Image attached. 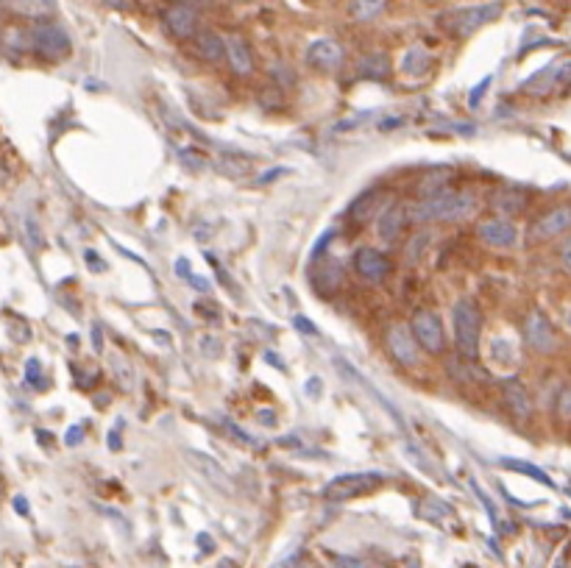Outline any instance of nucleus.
<instances>
[{
  "instance_id": "nucleus-1",
  "label": "nucleus",
  "mask_w": 571,
  "mask_h": 568,
  "mask_svg": "<svg viewBox=\"0 0 571 568\" xmlns=\"http://www.w3.org/2000/svg\"><path fill=\"white\" fill-rule=\"evenodd\" d=\"M476 207V198L471 193H454V190H438L426 198H421L410 218L418 223H438V220H460Z\"/></svg>"
},
{
  "instance_id": "nucleus-2",
  "label": "nucleus",
  "mask_w": 571,
  "mask_h": 568,
  "mask_svg": "<svg viewBox=\"0 0 571 568\" xmlns=\"http://www.w3.org/2000/svg\"><path fill=\"white\" fill-rule=\"evenodd\" d=\"M451 326L457 351L474 362L479 357V337H483V312L471 299H457L451 307Z\"/></svg>"
},
{
  "instance_id": "nucleus-3",
  "label": "nucleus",
  "mask_w": 571,
  "mask_h": 568,
  "mask_svg": "<svg viewBox=\"0 0 571 568\" xmlns=\"http://www.w3.org/2000/svg\"><path fill=\"white\" fill-rule=\"evenodd\" d=\"M501 9L505 6H501L499 0H491V4H476V6H463V9H454L446 17H441V26L457 37H468L483 26H488V22L499 20Z\"/></svg>"
},
{
  "instance_id": "nucleus-4",
  "label": "nucleus",
  "mask_w": 571,
  "mask_h": 568,
  "mask_svg": "<svg viewBox=\"0 0 571 568\" xmlns=\"http://www.w3.org/2000/svg\"><path fill=\"white\" fill-rule=\"evenodd\" d=\"M385 482V473L379 471H357V473H340L324 488L327 502H349L365 493H374Z\"/></svg>"
},
{
  "instance_id": "nucleus-5",
  "label": "nucleus",
  "mask_w": 571,
  "mask_h": 568,
  "mask_svg": "<svg viewBox=\"0 0 571 568\" xmlns=\"http://www.w3.org/2000/svg\"><path fill=\"white\" fill-rule=\"evenodd\" d=\"M566 84H571V59H560L546 64L543 70H538L535 76H530L527 81L521 84V93L535 95V98H546L563 89Z\"/></svg>"
},
{
  "instance_id": "nucleus-6",
  "label": "nucleus",
  "mask_w": 571,
  "mask_h": 568,
  "mask_svg": "<svg viewBox=\"0 0 571 568\" xmlns=\"http://www.w3.org/2000/svg\"><path fill=\"white\" fill-rule=\"evenodd\" d=\"M410 329H413L418 346L429 354H443L449 340H446V329L443 321L432 312V309H416L413 312V321H410Z\"/></svg>"
},
{
  "instance_id": "nucleus-7",
  "label": "nucleus",
  "mask_w": 571,
  "mask_h": 568,
  "mask_svg": "<svg viewBox=\"0 0 571 568\" xmlns=\"http://www.w3.org/2000/svg\"><path fill=\"white\" fill-rule=\"evenodd\" d=\"M31 45H34V51L45 59H67L73 51V45H70V37H67V31L62 26H54V22H42V26L34 29L31 34Z\"/></svg>"
},
{
  "instance_id": "nucleus-8",
  "label": "nucleus",
  "mask_w": 571,
  "mask_h": 568,
  "mask_svg": "<svg viewBox=\"0 0 571 568\" xmlns=\"http://www.w3.org/2000/svg\"><path fill=\"white\" fill-rule=\"evenodd\" d=\"M524 340H527V346L538 354H552L558 349V332L550 317L538 309H533L527 315V321H524Z\"/></svg>"
},
{
  "instance_id": "nucleus-9",
  "label": "nucleus",
  "mask_w": 571,
  "mask_h": 568,
  "mask_svg": "<svg viewBox=\"0 0 571 568\" xmlns=\"http://www.w3.org/2000/svg\"><path fill=\"white\" fill-rule=\"evenodd\" d=\"M385 343H387V351H391V357L399 362L401 368H416L418 366V340L413 334V329L407 326H391L385 334Z\"/></svg>"
},
{
  "instance_id": "nucleus-10",
  "label": "nucleus",
  "mask_w": 571,
  "mask_h": 568,
  "mask_svg": "<svg viewBox=\"0 0 571 568\" xmlns=\"http://www.w3.org/2000/svg\"><path fill=\"white\" fill-rule=\"evenodd\" d=\"M185 457H187V463L193 465V471L201 476L203 482H210L212 488L223 490L226 496H232V493H235L232 476H228V471H226L218 460H212L210 454H203V451H187Z\"/></svg>"
},
{
  "instance_id": "nucleus-11",
  "label": "nucleus",
  "mask_w": 571,
  "mask_h": 568,
  "mask_svg": "<svg viewBox=\"0 0 571 568\" xmlns=\"http://www.w3.org/2000/svg\"><path fill=\"white\" fill-rule=\"evenodd\" d=\"M343 62H346V54L335 39H315L307 48V64L321 73H337Z\"/></svg>"
},
{
  "instance_id": "nucleus-12",
  "label": "nucleus",
  "mask_w": 571,
  "mask_h": 568,
  "mask_svg": "<svg viewBox=\"0 0 571 568\" xmlns=\"http://www.w3.org/2000/svg\"><path fill=\"white\" fill-rule=\"evenodd\" d=\"M354 270L365 282H385L391 276L393 262L387 259V254L377 251V248H360L354 254Z\"/></svg>"
},
{
  "instance_id": "nucleus-13",
  "label": "nucleus",
  "mask_w": 571,
  "mask_h": 568,
  "mask_svg": "<svg viewBox=\"0 0 571 568\" xmlns=\"http://www.w3.org/2000/svg\"><path fill=\"white\" fill-rule=\"evenodd\" d=\"M162 26L176 39H190L198 29V14L187 4H173L162 12Z\"/></svg>"
},
{
  "instance_id": "nucleus-14",
  "label": "nucleus",
  "mask_w": 571,
  "mask_h": 568,
  "mask_svg": "<svg viewBox=\"0 0 571 568\" xmlns=\"http://www.w3.org/2000/svg\"><path fill=\"white\" fill-rule=\"evenodd\" d=\"M476 237L493 248H513L518 240V229L505 218H491L476 226Z\"/></svg>"
},
{
  "instance_id": "nucleus-15",
  "label": "nucleus",
  "mask_w": 571,
  "mask_h": 568,
  "mask_svg": "<svg viewBox=\"0 0 571 568\" xmlns=\"http://www.w3.org/2000/svg\"><path fill=\"white\" fill-rule=\"evenodd\" d=\"M566 232H571V207H558L530 226L533 240H552V237H560Z\"/></svg>"
},
{
  "instance_id": "nucleus-16",
  "label": "nucleus",
  "mask_w": 571,
  "mask_h": 568,
  "mask_svg": "<svg viewBox=\"0 0 571 568\" xmlns=\"http://www.w3.org/2000/svg\"><path fill=\"white\" fill-rule=\"evenodd\" d=\"M501 399H505L508 410L516 418L527 421L533 416V399H530L527 388H524L518 379H505V382H501Z\"/></svg>"
},
{
  "instance_id": "nucleus-17",
  "label": "nucleus",
  "mask_w": 571,
  "mask_h": 568,
  "mask_svg": "<svg viewBox=\"0 0 571 568\" xmlns=\"http://www.w3.org/2000/svg\"><path fill=\"white\" fill-rule=\"evenodd\" d=\"M404 226H407V210L401 203H391V207H385L377 218V235L382 243H393L404 232Z\"/></svg>"
},
{
  "instance_id": "nucleus-18",
  "label": "nucleus",
  "mask_w": 571,
  "mask_h": 568,
  "mask_svg": "<svg viewBox=\"0 0 571 568\" xmlns=\"http://www.w3.org/2000/svg\"><path fill=\"white\" fill-rule=\"evenodd\" d=\"M226 59H228V64H232V70L237 76H251V73H254V54H251L245 39L228 37L226 39Z\"/></svg>"
},
{
  "instance_id": "nucleus-19",
  "label": "nucleus",
  "mask_w": 571,
  "mask_h": 568,
  "mask_svg": "<svg viewBox=\"0 0 571 568\" xmlns=\"http://www.w3.org/2000/svg\"><path fill=\"white\" fill-rule=\"evenodd\" d=\"M491 207H493L499 215H516V212H521L524 207H527V195H524L521 190L505 187V190H499V193L491 198Z\"/></svg>"
},
{
  "instance_id": "nucleus-20",
  "label": "nucleus",
  "mask_w": 571,
  "mask_h": 568,
  "mask_svg": "<svg viewBox=\"0 0 571 568\" xmlns=\"http://www.w3.org/2000/svg\"><path fill=\"white\" fill-rule=\"evenodd\" d=\"M432 62L435 59H432V54L424 48V45H413V48H410L401 59V70L407 76H424V73H429Z\"/></svg>"
},
{
  "instance_id": "nucleus-21",
  "label": "nucleus",
  "mask_w": 571,
  "mask_h": 568,
  "mask_svg": "<svg viewBox=\"0 0 571 568\" xmlns=\"http://www.w3.org/2000/svg\"><path fill=\"white\" fill-rule=\"evenodd\" d=\"M195 51L207 62H220L226 59V39L215 31H201L195 39Z\"/></svg>"
},
{
  "instance_id": "nucleus-22",
  "label": "nucleus",
  "mask_w": 571,
  "mask_h": 568,
  "mask_svg": "<svg viewBox=\"0 0 571 568\" xmlns=\"http://www.w3.org/2000/svg\"><path fill=\"white\" fill-rule=\"evenodd\" d=\"M360 76L371 78V81H385L387 76H391V59H387L382 51L368 54L360 62Z\"/></svg>"
},
{
  "instance_id": "nucleus-23",
  "label": "nucleus",
  "mask_w": 571,
  "mask_h": 568,
  "mask_svg": "<svg viewBox=\"0 0 571 568\" xmlns=\"http://www.w3.org/2000/svg\"><path fill=\"white\" fill-rule=\"evenodd\" d=\"M379 190L374 187V190H365L354 203H352V207H349V218L352 220H357V223H362V220H368L374 212H377V203H379Z\"/></svg>"
},
{
  "instance_id": "nucleus-24",
  "label": "nucleus",
  "mask_w": 571,
  "mask_h": 568,
  "mask_svg": "<svg viewBox=\"0 0 571 568\" xmlns=\"http://www.w3.org/2000/svg\"><path fill=\"white\" fill-rule=\"evenodd\" d=\"M387 9V0H352V17L360 20V22H368V20H377L382 12Z\"/></svg>"
},
{
  "instance_id": "nucleus-25",
  "label": "nucleus",
  "mask_w": 571,
  "mask_h": 568,
  "mask_svg": "<svg viewBox=\"0 0 571 568\" xmlns=\"http://www.w3.org/2000/svg\"><path fill=\"white\" fill-rule=\"evenodd\" d=\"M505 468H510V471H521V473H527V476H533L535 482H541V485H546V488H555V482L550 480V476H546L538 465H530V463H521V460H508V457H501L499 460Z\"/></svg>"
},
{
  "instance_id": "nucleus-26",
  "label": "nucleus",
  "mask_w": 571,
  "mask_h": 568,
  "mask_svg": "<svg viewBox=\"0 0 571 568\" xmlns=\"http://www.w3.org/2000/svg\"><path fill=\"white\" fill-rule=\"evenodd\" d=\"M248 159L245 156H237V153H226V156H220L218 159V168L223 170V173H228V176H235V178H240V176H245L248 173Z\"/></svg>"
},
{
  "instance_id": "nucleus-27",
  "label": "nucleus",
  "mask_w": 571,
  "mask_h": 568,
  "mask_svg": "<svg viewBox=\"0 0 571 568\" xmlns=\"http://www.w3.org/2000/svg\"><path fill=\"white\" fill-rule=\"evenodd\" d=\"M471 490L479 496V502H483V507H485V513L491 515V524H493V530H501V518H499V510H496V505H493V498L483 490V485L479 482H474L471 480Z\"/></svg>"
},
{
  "instance_id": "nucleus-28",
  "label": "nucleus",
  "mask_w": 571,
  "mask_h": 568,
  "mask_svg": "<svg viewBox=\"0 0 571 568\" xmlns=\"http://www.w3.org/2000/svg\"><path fill=\"white\" fill-rule=\"evenodd\" d=\"M112 362H114L112 371H114V376H118L120 388H123V391H131V384H134V371H131V366H128V362H126L123 357H118V354L112 357Z\"/></svg>"
},
{
  "instance_id": "nucleus-29",
  "label": "nucleus",
  "mask_w": 571,
  "mask_h": 568,
  "mask_svg": "<svg viewBox=\"0 0 571 568\" xmlns=\"http://www.w3.org/2000/svg\"><path fill=\"white\" fill-rule=\"evenodd\" d=\"M426 245H429V232L416 235L413 243L407 245V262H418L424 257V251H426Z\"/></svg>"
},
{
  "instance_id": "nucleus-30",
  "label": "nucleus",
  "mask_w": 571,
  "mask_h": 568,
  "mask_svg": "<svg viewBox=\"0 0 571 568\" xmlns=\"http://www.w3.org/2000/svg\"><path fill=\"white\" fill-rule=\"evenodd\" d=\"M555 410L563 421H571V384H566V388L558 393L555 399Z\"/></svg>"
},
{
  "instance_id": "nucleus-31",
  "label": "nucleus",
  "mask_w": 571,
  "mask_h": 568,
  "mask_svg": "<svg viewBox=\"0 0 571 568\" xmlns=\"http://www.w3.org/2000/svg\"><path fill=\"white\" fill-rule=\"evenodd\" d=\"M324 282H332L335 287L340 284V268H337V265H329V268H321V270H318V276H315L318 290L324 287Z\"/></svg>"
},
{
  "instance_id": "nucleus-32",
  "label": "nucleus",
  "mask_w": 571,
  "mask_h": 568,
  "mask_svg": "<svg viewBox=\"0 0 571 568\" xmlns=\"http://www.w3.org/2000/svg\"><path fill=\"white\" fill-rule=\"evenodd\" d=\"M201 351L207 354V357H220L223 354V346H220V340L207 334V337H201Z\"/></svg>"
},
{
  "instance_id": "nucleus-33",
  "label": "nucleus",
  "mask_w": 571,
  "mask_h": 568,
  "mask_svg": "<svg viewBox=\"0 0 571 568\" xmlns=\"http://www.w3.org/2000/svg\"><path fill=\"white\" fill-rule=\"evenodd\" d=\"M374 111H362V115H354V118H346L343 123H337L335 126V131H349V128H357V126H362L365 123V118H371Z\"/></svg>"
},
{
  "instance_id": "nucleus-34",
  "label": "nucleus",
  "mask_w": 571,
  "mask_h": 568,
  "mask_svg": "<svg viewBox=\"0 0 571 568\" xmlns=\"http://www.w3.org/2000/svg\"><path fill=\"white\" fill-rule=\"evenodd\" d=\"M178 156L185 159V162H187V168H193V170H201L203 165H207V159H203L201 153H195V151H181Z\"/></svg>"
},
{
  "instance_id": "nucleus-35",
  "label": "nucleus",
  "mask_w": 571,
  "mask_h": 568,
  "mask_svg": "<svg viewBox=\"0 0 571 568\" xmlns=\"http://www.w3.org/2000/svg\"><path fill=\"white\" fill-rule=\"evenodd\" d=\"M491 81H493V76H485L483 81H479V84L471 89V101H468L471 106H479V101H483V93H485V89L491 86Z\"/></svg>"
},
{
  "instance_id": "nucleus-36",
  "label": "nucleus",
  "mask_w": 571,
  "mask_h": 568,
  "mask_svg": "<svg viewBox=\"0 0 571 568\" xmlns=\"http://www.w3.org/2000/svg\"><path fill=\"white\" fill-rule=\"evenodd\" d=\"M293 326L299 329L302 334H318L315 324L310 321V317H304V315H295V317H293Z\"/></svg>"
},
{
  "instance_id": "nucleus-37",
  "label": "nucleus",
  "mask_w": 571,
  "mask_h": 568,
  "mask_svg": "<svg viewBox=\"0 0 571 568\" xmlns=\"http://www.w3.org/2000/svg\"><path fill=\"white\" fill-rule=\"evenodd\" d=\"M26 379L31 384H42V371H39V359H29L26 362Z\"/></svg>"
},
{
  "instance_id": "nucleus-38",
  "label": "nucleus",
  "mask_w": 571,
  "mask_h": 568,
  "mask_svg": "<svg viewBox=\"0 0 571 568\" xmlns=\"http://www.w3.org/2000/svg\"><path fill=\"white\" fill-rule=\"evenodd\" d=\"M195 312L207 317V324H220V312L215 307H207V304H195Z\"/></svg>"
},
{
  "instance_id": "nucleus-39",
  "label": "nucleus",
  "mask_w": 571,
  "mask_h": 568,
  "mask_svg": "<svg viewBox=\"0 0 571 568\" xmlns=\"http://www.w3.org/2000/svg\"><path fill=\"white\" fill-rule=\"evenodd\" d=\"M560 265H563V270L571 276V237L560 245Z\"/></svg>"
},
{
  "instance_id": "nucleus-40",
  "label": "nucleus",
  "mask_w": 571,
  "mask_h": 568,
  "mask_svg": "<svg viewBox=\"0 0 571 568\" xmlns=\"http://www.w3.org/2000/svg\"><path fill=\"white\" fill-rule=\"evenodd\" d=\"M220 424H223V426H226L228 432H232V435H235L237 440H243V443H254V438H251V435H245V432H240V426H237V424H232V421H228V418H223Z\"/></svg>"
},
{
  "instance_id": "nucleus-41",
  "label": "nucleus",
  "mask_w": 571,
  "mask_h": 568,
  "mask_svg": "<svg viewBox=\"0 0 571 568\" xmlns=\"http://www.w3.org/2000/svg\"><path fill=\"white\" fill-rule=\"evenodd\" d=\"M187 282H190L195 290H201V292H210V282H207V279H201V276L190 274V276H187Z\"/></svg>"
},
{
  "instance_id": "nucleus-42",
  "label": "nucleus",
  "mask_w": 571,
  "mask_h": 568,
  "mask_svg": "<svg viewBox=\"0 0 571 568\" xmlns=\"http://www.w3.org/2000/svg\"><path fill=\"white\" fill-rule=\"evenodd\" d=\"M26 226H29V240H31L34 245H42V237H39V229H37V223H34V220L29 218V220H26Z\"/></svg>"
},
{
  "instance_id": "nucleus-43",
  "label": "nucleus",
  "mask_w": 571,
  "mask_h": 568,
  "mask_svg": "<svg viewBox=\"0 0 571 568\" xmlns=\"http://www.w3.org/2000/svg\"><path fill=\"white\" fill-rule=\"evenodd\" d=\"M176 270L181 274V279H187V276H190V262H187V259H178V262H176Z\"/></svg>"
},
{
  "instance_id": "nucleus-44",
  "label": "nucleus",
  "mask_w": 571,
  "mask_h": 568,
  "mask_svg": "<svg viewBox=\"0 0 571 568\" xmlns=\"http://www.w3.org/2000/svg\"><path fill=\"white\" fill-rule=\"evenodd\" d=\"M79 440H81V426H73V429H70V435H67V443L76 446Z\"/></svg>"
},
{
  "instance_id": "nucleus-45",
  "label": "nucleus",
  "mask_w": 571,
  "mask_h": 568,
  "mask_svg": "<svg viewBox=\"0 0 571 568\" xmlns=\"http://www.w3.org/2000/svg\"><path fill=\"white\" fill-rule=\"evenodd\" d=\"M198 543H201L203 552H212V538L210 535H198Z\"/></svg>"
},
{
  "instance_id": "nucleus-46",
  "label": "nucleus",
  "mask_w": 571,
  "mask_h": 568,
  "mask_svg": "<svg viewBox=\"0 0 571 568\" xmlns=\"http://www.w3.org/2000/svg\"><path fill=\"white\" fill-rule=\"evenodd\" d=\"M265 359H270L273 362V368H279V371H285V366H282V359L273 354V351H265Z\"/></svg>"
},
{
  "instance_id": "nucleus-47",
  "label": "nucleus",
  "mask_w": 571,
  "mask_h": 568,
  "mask_svg": "<svg viewBox=\"0 0 571 568\" xmlns=\"http://www.w3.org/2000/svg\"><path fill=\"white\" fill-rule=\"evenodd\" d=\"M14 507H17V513H29V505H26V498H22V496L14 498Z\"/></svg>"
},
{
  "instance_id": "nucleus-48",
  "label": "nucleus",
  "mask_w": 571,
  "mask_h": 568,
  "mask_svg": "<svg viewBox=\"0 0 571 568\" xmlns=\"http://www.w3.org/2000/svg\"><path fill=\"white\" fill-rule=\"evenodd\" d=\"M257 421H260V424H273L277 418H273V413H257Z\"/></svg>"
},
{
  "instance_id": "nucleus-49",
  "label": "nucleus",
  "mask_w": 571,
  "mask_h": 568,
  "mask_svg": "<svg viewBox=\"0 0 571 568\" xmlns=\"http://www.w3.org/2000/svg\"><path fill=\"white\" fill-rule=\"evenodd\" d=\"M106 4H112V6H126V0H106Z\"/></svg>"
},
{
  "instance_id": "nucleus-50",
  "label": "nucleus",
  "mask_w": 571,
  "mask_h": 568,
  "mask_svg": "<svg viewBox=\"0 0 571 568\" xmlns=\"http://www.w3.org/2000/svg\"><path fill=\"white\" fill-rule=\"evenodd\" d=\"M566 321H568V326H571V309H568V315H566Z\"/></svg>"
}]
</instances>
